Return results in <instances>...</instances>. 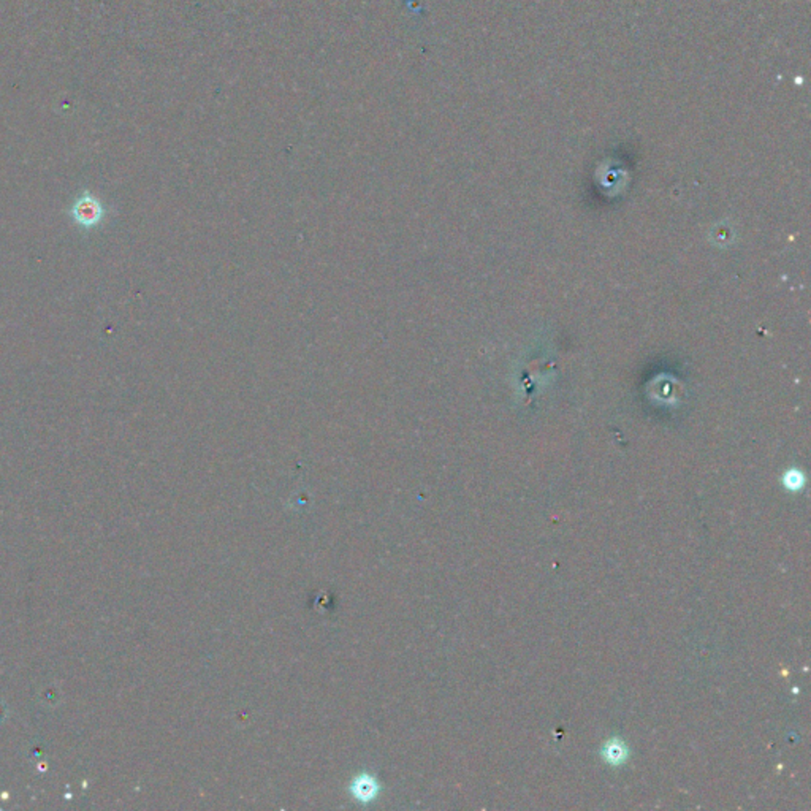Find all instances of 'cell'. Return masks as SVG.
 Returning a JSON list of instances; mask_svg holds the SVG:
<instances>
[{"label":"cell","instance_id":"cell-1","mask_svg":"<svg viewBox=\"0 0 811 811\" xmlns=\"http://www.w3.org/2000/svg\"><path fill=\"white\" fill-rule=\"evenodd\" d=\"M107 214L108 209L105 206V203L89 192L78 195L69 208L72 222L78 228L86 230V232L100 227L105 219H107Z\"/></svg>","mask_w":811,"mask_h":811},{"label":"cell","instance_id":"cell-2","mask_svg":"<svg viewBox=\"0 0 811 811\" xmlns=\"http://www.w3.org/2000/svg\"><path fill=\"white\" fill-rule=\"evenodd\" d=\"M607 757H609L610 761H615V762H620L625 759V748L621 745H616V746H610L609 750H607Z\"/></svg>","mask_w":811,"mask_h":811}]
</instances>
